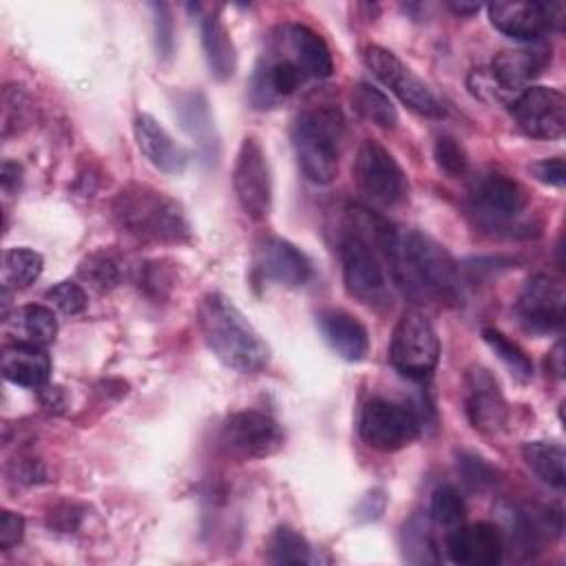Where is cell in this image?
Masks as SVG:
<instances>
[{
	"mask_svg": "<svg viewBox=\"0 0 566 566\" xmlns=\"http://www.w3.org/2000/svg\"><path fill=\"white\" fill-rule=\"evenodd\" d=\"M7 332L15 338V343L44 347L53 343L57 334V321L51 307L46 305H22L11 316L4 318Z\"/></svg>",
	"mask_w": 566,
	"mask_h": 566,
	"instance_id": "d4e9b609",
	"label": "cell"
},
{
	"mask_svg": "<svg viewBox=\"0 0 566 566\" xmlns=\"http://www.w3.org/2000/svg\"><path fill=\"white\" fill-rule=\"evenodd\" d=\"M232 186H234V195H237L241 210L250 219L261 221L270 214L272 175H270V164H268L265 150L261 148L256 137H245L241 142L237 161H234Z\"/></svg>",
	"mask_w": 566,
	"mask_h": 566,
	"instance_id": "8fae6325",
	"label": "cell"
},
{
	"mask_svg": "<svg viewBox=\"0 0 566 566\" xmlns=\"http://www.w3.org/2000/svg\"><path fill=\"white\" fill-rule=\"evenodd\" d=\"M279 35L283 38L285 46L290 49V53L294 55V60L298 62V66L303 69L307 80L310 77L323 80V77L332 75L334 60H332V51H329L327 42L323 40V35H318L307 24H298V22L281 27Z\"/></svg>",
	"mask_w": 566,
	"mask_h": 566,
	"instance_id": "d6986e66",
	"label": "cell"
},
{
	"mask_svg": "<svg viewBox=\"0 0 566 566\" xmlns=\"http://www.w3.org/2000/svg\"><path fill=\"white\" fill-rule=\"evenodd\" d=\"M440 358V340L431 321L411 310L400 316L389 343L391 367L413 380L431 376Z\"/></svg>",
	"mask_w": 566,
	"mask_h": 566,
	"instance_id": "5b68a950",
	"label": "cell"
},
{
	"mask_svg": "<svg viewBox=\"0 0 566 566\" xmlns=\"http://www.w3.org/2000/svg\"><path fill=\"white\" fill-rule=\"evenodd\" d=\"M325 343L345 360H363L369 349V334L365 325L345 310H323L316 316Z\"/></svg>",
	"mask_w": 566,
	"mask_h": 566,
	"instance_id": "ffe728a7",
	"label": "cell"
},
{
	"mask_svg": "<svg viewBox=\"0 0 566 566\" xmlns=\"http://www.w3.org/2000/svg\"><path fill=\"white\" fill-rule=\"evenodd\" d=\"M356 186L380 206H396L407 199L409 181L394 155L378 142L365 139L354 161Z\"/></svg>",
	"mask_w": 566,
	"mask_h": 566,
	"instance_id": "52a82bcc",
	"label": "cell"
},
{
	"mask_svg": "<svg viewBox=\"0 0 566 566\" xmlns=\"http://www.w3.org/2000/svg\"><path fill=\"white\" fill-rule=\"evenodd\" d=\"M526 467L548 486L564 489L566 484V451L557 442H528L522 447Z\"/></svg>",
	"mask_w": 566,
	"mask_h": 566,
	"instance_id": "484cf974",
	"label": "cell"
},
{
	"mask_svg": "<svg viewBox=\"0 0 566 566\" xmlns=\"http://www.w3.org/2000/svg\"><path fill=\"white\" fill-rule=\"evenodd\" d=\"M201 44L210 75L217 82L230 80L237 71V49L228 27L217 15H206L201 20Z\"/></svg>",
	"mask_w": 566,
	"mask_h": 566,
	"instance_id": "cb8c5ba5",
	"label": "cell"
},
{
	"mask_svg": "<svg viewBox=\"0 0 566 566\" xmlns=\"http://www.w3.org/2000/svg\"><path fill=\"white\" fill-rule=\"evenodd\" d=\"M360 438L378 451H398L420 433V418L402 402L371 398L360 413Z\"/></svg>",
	"mask_w": 566,
	"mask_h": 566,
	"instance_id": "9c48e42d",
	"label": "cell"
},
{
	"mask_svg": "<svg viewBox=\"0 0 566 566\" xmlns=\"http://www.w3.org/2000/svg\"><path fill=\"white\" fill-rule=\"evenodd\" d=\"M77 272L84 281H88L95 290H102V292L115 287L122 279V270H119L117 261L104 252H93V254L84 256L80 261Z\"/></svg>",
	"mask_w": 566,
	"mask_h": 566,
	"instance_id": "d6a6232c",
	"label": "cell"
},
{
	"mask_svg": "<svg viewBox=\"0 0 566 566\" xmlns=\"http://www.w3.org/2000/svg\"><path fill=\"white\" fill-rule=\"evenodd\" d=\"M506 402L495 378L486 369H473L469 376L467 416L482 433H497L506 424Z\"/></svg>",
	"mask_w": 566,
	"mask_h": 566,
	"instance_id": "e0dca14e",
	"label": "cell"
},
{
	"mask_svg": "<svg viewBox=\"0 0 566 566\" xmlns=\"http://www.w3.org/2000/svg\"><path fill=\"white\" fill-rule=\"evenodd\" d=\"M153 13H155V40H157V51L168 57L172 53V33H175V27H172V18H170V7L164 4V2H155L150 4Z\"/></svg>",
	"mask_w": 566,
	"mask_h": 566,
	"instance_id": "8d00e7d4",
	"label": "cell"
},
{
	"mask_svg": "<svg viewBox=\"0 0 566 566\" xmlns=\"http://www.w3.org/2000/svg\"><path fill=\"white\" fill-rule=\"evenodd\" d=\"M44 298L51 303V307L66 316H75L86 307V292L75 281H60L46 290Z\"/></svg>",
	"mask_w": 566,
	"mask_h": 566,
	"instance_id": "e575fe53",
	"label": "cell"
},
{
	"mask_svg": "<svg viewBox=\"0 0 566 566\" xmlns=\"http://www.w3.org/2000/svg\"><path fill=\"white\" fill-rule=\"evenodd\" d=\"M491 24L513 40H537L551 24L542 2H493L489 4Z\"/></svg>",
	"mask_w": 566,
	"mask_h": 566,
	"instance_id": "44dd1931",
	"label": "cell"
},
{
	"mask_svg": "<svg viewBox=\"0 0 566 566\" xmlns=\"http://www.w3.org/2000/svg\"><path fill=\"white\" fill-rule=\"evenodd\" d=\"M429 515L440 526H458L467 515V506L460 491L451 484H440L431 493Z\"/></svg>",
	"mask_w": 566,
	"mask_h": 566,
	"instance_id": "1f68e13d",
	"label": "cell"
},
{
	"mask_svg": "<svg viewBox=\"0 0 566 566\" xmlns=\"http://www.w3.org/2000/svg\"><path fill=\"white\" fill-rule=\"evenodd\" d=\"M484 343L495 352V356L511 369V374L520 380H528L533 376V360L526 356V352L513 343L511 338H506L500 329L486 327L482 332Z\"/></svg>",
	"mask_w": 566,
	"mask_h": 566,
	"instance_id": "4dcf8cb0",
	"label": "cell"
},
{
	"mask_svg": "<svg viewBox=\"0 0 566 566\" xmlns=\"http://www.w3.org/2000/svg\"><path fill=\"white\" fill-rule=\"evenodd\" d=\"M338 256L343 263V281L349 296L369 307H387L391 303L387 276L382 270V256L374 241V217H371V241L360 230V223H354V230H347L338 243Z\"/></svg>",
	"mask_w": 566,
	"mask_h": 566,
	"instance_id": "277c9868",
	"label": "cell"
},
{
	"mask_svg": "<svg viewBox=\"0 0 566 566\" xmlns=\"http://www.w3.org/2000/svg\"><path fill=\"white\" fill-rule=\"evenodd\" d=\"M504 537L495 524L460 526L447 537V555L462 566H495L502 562Z\"/></svg>",
	"mask_w": 566,
	"mask_h": 566,
	"instance_id": "9a60e30c",
	"label": "cell"
},
{
	"mask_svg": "<svg viewBox=\"0 0 566 566\" xmlns=\"http://www.w3.org/2000/svg\"><path fill=\"white\" fill-rule=\"evenodd\" d=\"M343 130L345 119L336 106H312L296 115L292 146L301 172L312 184L325 186L336 177Z\"/></svg>",
	"mask_w": 566,
	"mask_h": 566,
	"instance_id": "3957f363",
	"label": "cell"
},
{
	"mask_svg": "<svg viewBox=\"0 0 566 566\" xmlns=\"http://www.w3.org/2000/svg\"><path fill=\"white\" fill-rule=\"evenodd\" d=\"M24 535V520L22 515L13 511H2L0 513V548L9 551L15 544H20Z\"/></svg>",
	"mask_w": 566,
	"mask_h": 566,
	"instance_id": "f35d334b",
	"label": "cell"
},
{
	"mask_svg": "<svg viewBox=\"0 0 566 566\" xmlns=\"http://www.w3.org/2000/svg\"><path fill=\"white\" fill-rule=\"evenodd\" d=\"M449 7H451V11H455L460 15H473L480 11V4H475V2H449Z\"/></svg>",
	"mask_w": 566,
	"mask_h": 566,
	"instance_id": "b9f144b4",
	"label": "cell"
},
{
	"mask_svg": "<svg viewBox=\"0 0 566 566\" xmlns=\"http://www.w3.org/2000/svg\"><path fill=\"white\" fill-rule=\"evenodd\" d=\"M544 60L531 49H509L500 51L489 69V80L502 93H515L526 88V84L542 71Z\"/></svg>",
	"mask_w": 566,
	"mask_h": 566,
	"instance_id": "603a6c76",
	"label": "cell"
},
{
	"mask_svg": "<svg viewBox=\"0 0 566 566\" xmlns=\"http://www.w3.org/2000/svg\"><path fill=\"white\" fill-rule=\"evenodd\" d=\"M42 256L29 248H9L2 252V290H24L42 274Z\"/></svg>",
	"mask_w": 566,
	"mask_h": 566,
	"instance_id": "83f0119b",
	"label": "cell"
},
{
	"mask_svg": "<svg viewBox=\"0 0 566 566\" xmlns=\"http://www.w3.org/2000/svg\"><path fill=\"white\" fill-rule=\"evenodd\" d=\"M268 555L274 564H307L312 562V548L307 539L290 528V526H279L270 542H268Z\"/></svg>",
	"mask_w": 566,
	"mask_h": 566,
	"instance_id": "f546056e",
	"label": "cell"
},
{
	"mask_svg": "<svg viewBox=\"0 0 566 566\" xmlns=\"http://www.w3.org/2000/svg\"><path fill=\"white\" fill-rule=\"evenodd\" d=\"M458 471L462 480L473 486V489H486L489 484L495 482V469L484 460L473 453H462L458 455Z\"/></svg>",
	"mask_w": 566,
	"mask_h": 566,
	"instance_id": "d590c367",
	"label": "cell"
},
{
	"mask_svg": "<svg viewBox=\"0 0 566 566\" xmlns=\"http://www.w3.org/2000/svg\"><path fill=\"white\" fill-rule=\"evenodd\" d=\"M524 208V192L515 179L489 170L471 188V212L486 230H509Z\"/></svg>",
	"mask_w": 566,
	"mask_h": 566,
	"instance_id": "7c38bea8",
	"label": "cell"
},
{
	"mask_svg": "<svg viewBox=\"0 0 566 566\" xmlns=\"http://www.w3.org/2000/svg\"><path fill=\"white\" fill-rule=\"evenodd\" d=\"M197 323L212 354L239 374H256L270 363V347L239 307L219 292L199 301Z\"/></svg>",
	"mask_w": 566,
	"mask_h": 566,
	"instance_id": "6da1fadb",
	"label": "cell"
},
{
	"mask_svg": "<svg viewBox=\"0 0 566 566\" xmlns=\"http://www.w3.org/2000/svg\"><path fill=\"white\" fill-rule=\"evenodd\" d=\"M175 113H177L184 130L190 137H195L201 148L212 150L217 146L210 108H208V102H206V97L201 93H184V95H179Z\"/></svg>",
	"mask_w": 566,
	"mask_h": 566,
	"instance_id": "4316f807",
	"label": "cell"
},
{
	"mask_svg": "<svg viewBox=\"0 0 566 566\" xmlns=\"http://www.w3.org/2000/svg\"><path fill=\"white\" fill-rule=\"evenodd\" d=\"M352 104L360 117H365L367 122H371L380 128H396V124H398V111L391 104V99L380 88H376L367 82H358L354 86Z\"/></svg>",
	"mask_w": 566,
	"mask_h": 566,
	"instance_id": "f1b7e54d",
	"label": "cell"
},
{
	"mask_svg": "<svg viewBox=\"0 0 566 566\" xmlns=\"http://www.w3.org/2000/svg\"><path fill=\"white\" fill-rule=\"evenodd\" d=\"M433 159L438 164V168L451 177H462L469 168V157L467 150L462 148V144L451 137V135H442L436 139L433 146Z\"/></svg>",
	"mask_w": 566,
	"mask_h": 566,
	"instance_id": "836d02e7",
	"label": "cell"
},
{
	"mask_svg": "<svg viewBox=\"0 0 566 566\" xmlns=\"http://www.w3.org/2000/svg\"><path fill=\"white\" fill-rule=\"evenodd\" d=\"M0 181H2V190L9 195L13 190L20 188L22 184V166L15 161H2V172H0Z\"/></svg>",
	"mask_w": 566,
	"mask_h": 566,
	"instance_id": "ab89813d",
	"label": "cell"
},
{
	"mask_svg": "<svg viewBox=\"0 0 566 566\" xmlns=\"http://www.w3.org/2000/svg\"><path fill=\"white\" fill-rule=\"evenodd\" d=\"M365 66L413 113L424 117H444V106L436 93L389 49L369 44L363 49Z\"/></svg>",
	"mask_w": 566,
	"mask_h": 566,
	"instance_id": "8992f818",
	"label": "cell"
},
{
	"mask_svg": "<svg viewBox=\"0 0 566 566\" xmlns=\"http://www.w3.org/2000/svg\"><path fill=\"white\" fill-rule=\"evenodd\" d=\"M113 217L124 232L148 243H181L190 239L184 208L161 190L128 184L113 199Z\"/></svg>",
	"mask_w": 566,
	"mask_h": 566,
	"instance_id": "7a4b0ae2",
	"label": "cell"
},
{
	"mask_svg": "<svg viewBox=\"0 0 566 566\" xmlns=\"http://www.w3.org/2000/svg\"><path fill=\"white\" fill-rule=\"evenodd\" d=\"M564 307H566V292L564 285L548 276L535 274L526 281L515 312L520 323L533 334H548L557 332L564 325Z\"/></svg>",
	"mask_w": 566,
	"mask_h": 566,
	"instance_id": "5bb4252c",
	"label": "cell"
},
{
	"mask_svg": "<svg viewBox=\"0 0 566 566\" xmlns=\"http://www.w3.org/2000/svg\"><path fill=\"white\" fill-rule=\"evenodd\" d=\"M511 113L528 137L557 139L564 135L566 99L557 88L526 86L511 104Z\"/></svg>",
	"mask_w": 566,
	"mask_h": 566,
	"instance_id": "4fadbf2b",
	"label": "cell"
},
{
	"mask_svg": "<svg viewBox=\"0 0 566 566\" xmlns=\"http://www.w3.org/2000/svg\"><path fill=\"white\" fill-rule=\"evenodd\" d=\"M546 365H548V369H551L557 378L564 376V343H562V340H557L555 347L551 349V354H548V358H546Z\"/></svg>",
	"mask_w": 566,
	"mask_h": 566,
	"instance_id": "60d3db41",
	"label": "cell"
},
{
	"mask_svg": "<svg viewBox=\"0 0 566 566\" xmlns=\"http://www.w3.org/2000/svg\"><path fill=\"white\" fill-rule=\"evenodd\" d=\"M51 358L38 345L13 343L2 349V376L20 387L38 389L49 380Z\"/></svg>",
	"mask_w": 566,
	"mask_h": 566,
	"instance_id": "7402d4cb",
	"label": "cell"
},
{
	"mask_svg": "<svg viewBox=\"0 0 566 566\" xmlns=\"http://www.w3.org/2000/svg\"><path fill=\"white\" fill-rule=\"evenodd\" d=\"M142 155L161 172L177 175L188 164V153L168 135V130L150 115L142 113L133 124Z\"/></svg>",
	"mask_w": 566,
	"mask_h": 566,
	"instance_id": "ac0fdd59",
	"label": "cell"
},
{
	"mask_svg": "<svg viewBox=\"0 0 566 566\" xmlns=\"http://www.w3.org/2000/svg\"><path fill=\"white\" fill-rule=\"evenodd\" d=\"M307 80L290 49L285 46L283 38L276 35L272 38L270 51L263 53L261 62L254 69L252 84H250V102L256 108H272L281 99L294 95L301 84Z\"/></svg>",
	"mask_w": 566,
	"mask_h": 566,
	"instance_id": "ba28073f",
	"label": "cell"
},
{
	"mask_svg": "<svg viewBox=\"0 0 566 566\" xmlns=\"http://www.w3.org/2000/svg\"><path fill=\"white\" fill-rule=\"evenodd\" d=\"M531 172L535 175L537 181H542L546 186L562 188L564 181H566V168H564V159L562 157L539 159V161L531 164Z\"/></svg>",
	"mask_w": 566,
	"mask_h": 566,
	"instance_id": "74e56055",
	"label": "cell"
},
{
	"mask_svg": "<svg viewBox=\"0 0 566 566\" xmlns=\"http://www.w3.org/2000/svg\"><path fill=\"white\" fill-rule=\"evenodd\" d=\"M219 440L239 460H261L283 447L285 433L272 416L245 409L226 418Z\"/></svg>",
	"mask_w": 566,
	"mask_h": 566,
	"instance_id": "30bf717a",
	"label": "cell"
},
{
	"mask_svg": "<svg viewBox=\"0 0 566 566\" xmlns=\"http://www.w3.org/2000/svg\"><path fill=\"white\" fill-rule=\"evenodd\" d=\"M254 265L263 279L285 287H298L312 274L307 256L294 243L279 237H268L259 243Z\"/></svg>",
	"mask_w": 566,
	"mask_h": 566,
	"instance_id": "2e32d148",
	"label": "cell"
}]
</instances>
